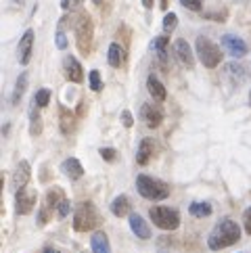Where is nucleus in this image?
<instances>
[{"mask_svg": "<svg viewBox=\"0 0 251 253\" xmlns=\"http://www.w3.org/2000/svg\"><path fill=\"white\" fill-rule=\"evenodd\" d=\"M241 239V228L235 220H222L216 228L211 230L209 239H208V245L211 251H220V249H226L230 245Z\"/></svg>", "mask_w": 251, "mask_h": 253, "instance_id": "nucleus-1", "label": "nucleus"}, {"mask_svg": "<svg viewBox=\"0 0 251 253\" xmlns=\"http://www.w3.org/2000/svg\"><path fill=\"white\" fill-rule=\"evenodd\" d=\"M136 188H138V193L142 197L151 199V201H161V199H166L169 195V186L166 182L155 180L151 176H145V174L136 178Z\"/></svg>", "mask_w": 251, "mask_h": 253, "instance_id": "nucleus-2", "label": "nucleus"}, {"mask_svg": "<svg viewBox=\"0 0 251 253\" xmlns=\"http://www.w3.org/2000/svg\"><path fill=\"white\" fill-rule=\"evenodd\" d=\"M195 46H197V57L201 59V63H203L205 67L213 69V67L220 65L222 52H220V48H218V44H213L209 38H205V36H199Z\"/></svg>", "mask_w": 251, "mask_h": 253, "instance_id": "nucleus-3", "label": "nucleus"}, {"mask_svg": "<svg viewBox=\"0 0 251 253\" xmlns=\"http://www.w3.org/2000/svg\"><path fill=\"white\" fill-rule=\"evenodd\" d=\"M151 220L161 230H176L178 224H180V213L172 210V207L157 205V207H151Z\"/></svg>", "mask_w": 251, "mask_h": 253, "instance_id": "nucleus-4", "label": "nucleus"}, {"mask_svg": "<svg viewBox=\"0 0 251 253\" xmlns=\"http://www.w3.org/2000/svg\"><path fill=\"white\" fill-rule=\"evenodd\" d=\"M96 224H98V213L94 210V205L92 203H80L76 207V213H74V228L78 232H86V230H92Z\"/></svg>", "mask_w": 251, "mask_h": 253, "instance_id": "nucleus-5", "label": "nucleus"}, {"mask_svg": "<svg viewBox=\"0 0 251 253\" xmlns=\"http://www.w3.org/2000/svg\"><path fill=\"white\" fill-rule=\"evenodd\" d=\"M92 36H94V28H92L90 15H82L78 19V25H76V40H78V48L82 55H88V52H90Z\"/></svg>", "mask_w": 251, "mask_h": 253, "instance_id": "nucleus-6", "label": "nucleus"}, {"mask_svg": "<svg viewBox=\"0 0 251 253\" xmlns=\"http://www.w3.org/2000/svg\"><path fill=\"white\" fill-rule=\"evenodd\" d=\"M36 201H38V195L36 191H30V188H21V191H17L15 195V207H17V213H30L34 210Z\"/></svg>", "mask_w": 251, "mask_h": 253, "instance_id": "nucleus-7", "label": "nucleus"}, {"mask_svg": "<svg viewBox=\"0 0 251 253\" xmlns=\"http://www.w3.org/2000/svg\"><path fill=\"white\" fill-rule=\"evenodd\" d=\"M222 46L226 48L232 57H245L247 55V44H245V40H241L239 36H232V34H226L222 38Z\"/></svg>", "mask_w": 251, "mask_h": 253, "instance_id": "nucleus-8", "label": "nucleus"}, {"mask_svg": "<svg viewBox=\"0 0 251 253\" xmlns=\"http://www.w3.org/2000/svg\"><path fill=\"white\" fill-rule=\"evenodd\" d=\"M142 120H145L149 128H157L164 122V111L157 105H142Z\"/></svg>", "mask_w": 251, "mask_h": 253, "instance_id": "nucleus-9", "label": "nucleus"}, {"mask_svg": "<svg viewBox=\"0 0 251 253\" xmlns=\"http://www.w3.org/2000/svg\"><path fill=\"white\" fill-rule=\"evenodd\" d=\"M32 48H34V32L28 30L23 34V38L19 40V63H21V65H28V63H30Z\"/></svg>", "mask_w": 251, "mask_h": 253, "instance_id": "nucleus-10", "label": "nucleus"}, {"mask_svg": "<svg viewBox=\"0 0 251 253\" xmlns=\"http://www.w3.org/2000/svg\"><path fill=\"white\" fill-rule=\"evenodd\" d=\"M65 78L69 82H76L80 84L84 80V71H82V65L78 63L76 57H67L65 59Z\"/></svg>", "mask_w": 251, "mask_h": 253, "instance_id": "nucleus-11", "label": "nucleus"}, {"mask_svg": "<svg viewBox=\"0 0 251 253\" xmlns=\"http://www.w3.org/2000/svg\"><path fill=\"white\" fill-rule=\"evenodd\" d=\"M30 164L28 161H19V166H17L15 174H13V188L15 191H21V188H25V184H28L30 180Z\"/></svg>", "mask_w": 251, "mask_h": 253, "instance_id": "nucleus-12", "label": "nucleus"}, {"mask_svg": "<svg viewBox=\"0 0 251 253\" xmlns=\"http://www.w3.org/2000/svg\"><path fill=\"white\" fill-rule=\"evenodd\" d=\"M61 169H63V174H65L69 180H78V178H82V174H84V168H82V164H80L76 157H69V159L63 161Z\"/></svg>", "mask_w": 251, "mask_h": 253, "instance_id": "nucleus-13", "label": "nucleus"}, {"mask_svg": "<svg viewBox=\"0 0 251 253\" xmlns=\"http://www.w3.org/2000/svg\"><path fill=\"white\" fill-rule=\"evenodd\" d=\"M130 228L138 239H149L151 237L149 224L142 220V215H138V213H130Z\"/></svg>", "mask_w": 251, "mask_h": 253, "instance_id": "nucleus-14", "label": "nucleus"}, {"mask_svg": "<svg viewBox=\"0 0 251 253\" xmlns=\"http://www.w3.org/2000/svg\"><path fill=\"white\" fill-rule=\"evenodd\" d=\"M174 50H176V57L180 59V63H184L186 67H193V63H195V59H193V50H191V46H188V42H186V40H176Z\"/></svg>", "mask_w": 251, "mask_h": 253, "instance_id": "nucleus-15", "label": "nucleus"}, {"mask_svg": "<svg viewBox=\"0 0 251 253\" xmlns=\"http://www.w3.org/2000/svg\"><path fill=\"white\" fill-rule=\"evenodd\" d=\"M107 59H109L111 67H122L126 63V50H124V46H120L118 42H113L109 46V55H107Z\"/></svg>", "mask_w": 251, "mask_h": 253, "instance_id": "nucleus-16", "label": "nucleus"}, {"mask_svg": "<svg viewBox=\"0 0 251 253\" xmlns=\"http://www.w3.org/2000/svg\"><path fill=\"white\" fill-rule=\"evenodd\" d=\"M90 247H92V253H111V247H109V241H107V234L105 232H94L92 239H90Z\"/></svg>", "mask_w": 251, "mask_h": 253, "instance_id": "nucleus-17", "label": "nucleus"}, {"mask_svg": "<svg viewBox=\"0 0 251 253\" xmlns=\"http://www.w3.org/2000/svg\"><path fill=\"white\" fill-rule=\"evenodd\" d=\"M147 88H149V92H151V96H153L155 101H166V96H167L166 86L161 84L155 76H149V80H147Z\"/></svg>", "mask_w": 251, "mask_h": 253, "instance_id": "nucleus-18", "label": "nucleus"}, {"mask_svg": "<svg viewBox=\"0 0 251 253\" xmlns=\"http://www.w3.org/2000/svg\"><path fill=\"white\" fill-rule=\"evenodd\" d=\"M151 157H153V140H151V138H142L140 147H138V153H136V161L140 166H145V164H149Z\"/></svg>", "mask_w": 251, "mask_h": 253, "instance_id": "nucleus-19", "label": "nucleus"}, {"mask_svg": "<svg viewBox=\"0 0 251 253\" xmlns=\"http://www.w3.org/2000/svg\"><path fill=\"white\" fill-rule=\"evenodd\" d=\"M128 211H130V201H128V197L120 195L118 199H113V203H111V213H113V215L122 218V215H126Z\"/></svg>", "mask_w": 251, "mask_h": 253, "instance_id": "nucleus-20", "label": "nucleus"}, {"mask_svg": "<svg viewBox=\"0 0 251 253\" xmlns=\"http://www.w3.org/2000/svg\"><path fill=\"white\" fill-rule=\"evenodd\" d=\"M76 130V117H74V113L71 111H67V109H61V132L65 134H71Z\"/></svg>", "mask_w": 251, "mask_h": 253, "instance_id": "nucleus-21", "label": "nucleus"}, {"mask_svg": "<svg viewBox=\"0 0 251 253\" xmlns=\"http://www.w3.org/2000/svg\"><path fill=\"white\" fill-rule=\"evenodd\" d=\"M188 211H191V215H195V218H208V215H211V205L197 201V203H191Z\"/></svg>", "mask_w": 251, "mask_h": 253, "instance_id": "nucleus-22", "label": "nucleus"}, {"mask_svg": "<svg viewBox=\"0 0 251 253\" xmlns=\"http://www.w3.org/2000/svg\"><path fill=\"white\" fill-rule=\"evenodd\" d=\"M63 191L61 188H50L48 195H46V210H57V205L63 201Z\"/></svg>", "mask_w": 251, "mask_h": 253, "instance_id": "nucleus-23", "label": "nucleus"}, {"mask_svg": "<svg viewBox=\"0 0 251 253\" xmlns=\"http://www.w3.org/2000/svg\"><path fill=\"white\" fill-rule=\"evenodd\" d=\"M166 48H167V38H166V36H159V38L153 40V50L159 55V61L161 63H166V57H167V50Z\"/></svg>", "mask_w": 251, "mask_h": 253, "instance_id": "nucleus-24", "label": "nucleus"}, {"mask_svg": "<svg viewBox=\"0 0 251 253\" xmlns=\"http://www.w3.org/2000/svg\"><path fill=\"white\" fill-rule=\"evenodd\" d=\"M48 101H50V90L48 88H40L38 92H36V96H34V105L36 107H46Z\"/></svg>", "mask_w": 251, "mask_h": 253, "instance_id": "nucleus-25", "label": "nucleus"}, {"mask_svg": "<svg viewBox=\"0 0 251 253\" xmlns=\"http://www.w3.org/2000/svg\"><path fill=\"white\" fill-rule=\"evenodd\" d=\"M25 86H28V76H25V74H21V76H19V80H17V84H15L13 103H17V101H19V98L23 96V92H25Z\"/></svg>", "mask_w": 251, "mask_h": 253, "instance_id": "nucleus-26", "label": "nucleus"}, {"mask_svg": "<svg viewBox=\"0 0 251 253\" xmlns=\"http://www.w3.org/2000/svg\"><path fill=\"white\" fill-rule=\"evenodd\" d=\"M176 25H178V17H176L174 13H167V15L164 17V30H166V32H174Z\"/></svg>", "mask_w": 251, "mask_h": 253, "instance_id": "nucleus-27", "label": "nucleus"}, {"mask_svg": "<svg viewBox=\"0 0 251 253\" xmlns=\"http://www.w3.org/2000/svg\"><path fill=\"white\" fill-rule=\"evenodd\" d=\"M101 88H103V84H101V74H98L96 69H92V71H90V90L98 92Z\"/></svg>", "mask_w": 251, "mask_h": 253, "instance_id": "nucleus-28", "label": "nucleus"}, {"mask_svg": "<svg viewBox=\"0 0 251 253\" xmlns=\"http://www.w3.org/2000/svg\"><path fill=\"white\" fill-rule=\"evenodd\" d=\"M69 210H71L69 201H67V199H63V201L57 205V213H59V218H65V215L69 213Z\"/></svg>", "mask_w": 251, "mask_h": 253, "instance_id": "nucleus-29", "label": "nucleus"}, {"mask_svg": "<svg viewBox=\"0 0 251 253\" xmlns=\"http://www.w3.org/2000/svg\"><path fill=\"white\" fill-rule=\"evenodd\" d=\"M243 228L247 234H251V207L245 210V213H243Z\"/></svg>", "mask_w": 251, "mask_h": 253, "instance_id": "nucleus-30", "label": "nucleus"}, {"mask_svg": "<svg viewBox=\"0 0 251 253\" xmlns=\"http://www.w3.org/2000/svg\"><path fill=\"white\" fill-rule=\"evenodd\" d=\"M180 2L191 11H201V0H180Z\"/></svg>", "mask_w": 251, "mask_h": 253, "instance_id": "nucleus-31", "label": "nucleus"}, {"mask_svg": "<svg viewBox=\"0 0 251 253\" xmlns=\"http://www.w3.org/2000/svg\"><path fill=\"white\" fill-rule=\"evenodd\" d=\"M84 0H63L61 2V8H65V11H69V8H76V6H82Z\"/></svg>", "mask_w": 251, "mask_h": 253, "instance_id": "nucleus-32", "label": "nucleus"}, {"mask_svg": "<svg viewBox=\"0 0 251 253\" xmlns=\"http://www.w3.org/2000/svg\"><path fill=\"white\" fill-rule=\"evenodd\" d=\"M40 130H42V126H40V117L32 113V128H30V132H32V134H40Z\"/></svg>", "mask_w": 251, "mask_h": 253, "instance_id": "nucleus-33", "label": "nucleus"}, {"mask_svg": "<svg viewBox=\"0 0 251 253\" xmlns=\"http://www.w3.org/2000/svg\"><path fill=\"white\" fill-rule=\"evenodd\" d=\"M101 157L105 161H113L115 159V149H101Z\"/></svg>", "mask_w": 251, "mask_h": 253, "instance_id": "nucleus-34", "label": "nucleus"}, {"mask_svg": "<svg viewBox=\"0 0 251 253\" xmlns=\"http://www.w3.org/2000/svg\"><path fill=\"white\" fill-rule=\"evenodd\" d=\"M57 46L63 50V48H67V38H65V34L63 32H59L57 34Z\"/></svg>", "mask_w": 251, "mask_h": 253, "instance_id": "nucleus-35", "label": "nucleus"}, {"mask_svg": "<svg viewBox=\"0 0 251 253\" xmlns=\"http://www.w3.org/2000/svg\"><path fill=\"white\" fill-rule=\"evenodd\" d=\"M122 122H124V126H126V128H132V124H134V120H132V115H130V111H124V113H122Z\"/></svg>", "mask_w": 251, "mask_h": 253, "instance_id": "nucleus-36", "label": "nucleus"}, {"mask_svg": "<svg viewBox=\"0 0 251 253\" xmlns=\"http://www.w3.org/2000/svg\"><path fill=\"white\" fill-rule=\"evenodd\" d=\"M94 2H96L98 6H101V8L105 6V11H107V8H109V4H111V0H94Z\"/></svg>", "mask_w": 251, "mask_h": 253, "instance_id": "nucleus-37", "label": "nucleus"}, {"mask_svg": "<svg viewBox=\"0 0 251 253\" xmlns=\"http://www.w3.org/2000/svg\"><path fill=\"white\" fill-rule=\"evenodd\" d=\"M142 4H145L147 8H153V0H142Z\"/></svg>", "mask_w": 251, "mask_h": 253, "instance_id": "nucleus-38", "label": "nucleus"}, {"mask_svg": "<svg viewBox=\"0 0 251 253\" xmlns=\"http://www.w3.org/2000/svg\"><path fill=\"white\" fill-rule=\"evenodd\" d=\"M44 253H61L59 249H44Z\"/></svg>", "mask_w": 251, "mask_h": 253, "instance_id": "nucleus-39", "label": "nucleus"}, {"mask_svg": "<svg viewBox=\"0 0 251 253\" xmlns=\"http://www.w3.org/2000/svg\"><path fill=\"white\" fill-rule=\"evenodd\" d=\"M249 103H251V92H249Z\"/></svg>", "mask_w": 251, "mask_h": 253, "instance_id": "nucleus-40", "label": "nucleus"}]
</instances>
